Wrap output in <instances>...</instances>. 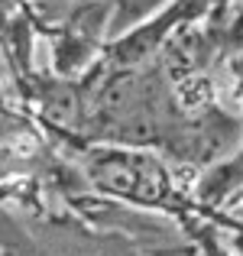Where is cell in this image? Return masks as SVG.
<instances>
[{"instance_id": "cell-1", "label": "cell", "mask_w": 243, "mask_h": 256, "mask_svg": "<svg viewBox=\"0 0 243 256\" xmlns=\"http://www.w3.org/2000/svg\"><path fill=\"white\" fill-rule=\"evenodd\" d=\"M65 204H4V256H201L166 220L146 218L100 194H75Z\"/></svg>"}, {"instance_id": "cell-2", "label": "cell", "mask_w": 243, "mask_h": 256, "mask_svg": "<svg viewBox=\"0 0 243 256\" xmlns=\"http://www.w3.org/2000/svg\"><path fill=\"white\" fill-rule=\"evenodd\" d=\"M10 6H16V10H32L30 0H6V10H10Z\"/></svg>"}]
</instances>
